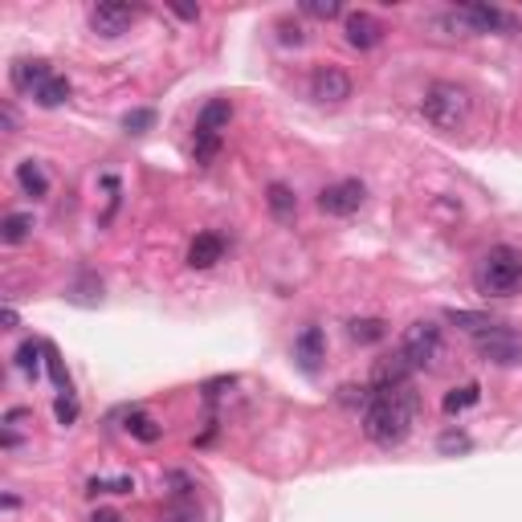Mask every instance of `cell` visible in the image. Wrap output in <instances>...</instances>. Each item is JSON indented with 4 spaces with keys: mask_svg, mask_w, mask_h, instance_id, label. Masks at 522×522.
<instances>
[{
    "mask_svg": "<svg viewBox=\"0 0 522 522\" xmlns=\"http://www.w3.org/2000/svg\"><path fill=\"white\" fill-rule=\"evenodd\" d=\"M420 408L416 387H392V392H371L368 408H363V433L371 445L379 449H396L408 433H412V416Z\"/></svg>",
    "mask_w": 522,
    "mask_h": 522,
    "instance_id": "1",
    "label": "cell"
},
{
    "mask_svg": "<svg viewBox=\"0 0 522 522\" xmlns=\"http://www.w3.org/2000/svg\"><path fill=\"white\" fill-rule=\"evenodd\" d=\"M474 286L490 298H510L522 290V253L510 245H493L474 270Z\"/></svg>",
    "mask_w": 522,
    "mask_h": 522,
    "instance_id": "2",
    "label": "cell"
},
{
    "mask_svg": "<svg viewBox=\"0 0 522 522\" xmlns=\"http://www.w3.org/2000/svg\"><path fill=\"white\" fill-rule=\"evenodd\" d=\"M469 107H474V102H469V90L457 86V82H433L425 102H420L425 118L436 126V131H457V126H465Z\"/></svg>",
    "mask_w": 522,
    "mask_h": 522,
    "instance_id": "3",
    "label": "cell"
},
{
    "mask_svg": "<svg viewBox=\"0 0 522 522\" xmlns=\"http://www.w3.org/2000/svg\"><path fill=\"white\" fill-rule=\"evenodd\" d=\"M474 347L482 359H490V363H498V368H514V363H522V335L510 327H498V322H490L485 330H477L474 335Z\"/></svg>",
    "mask_w": 522,
    "mask_h": 522,
    "instance_id": "4",
    "label": "cell"
},
{
    "mask_svg": "<svg viewBox=\"0 0 522 522\" xmlns=\"http://www.w3.org/2000/svg\"><path fill=\"white\" fill-rule=\"evenodd\" d=\"M400 355L408 359V368H433L441 359V327L436 322H412L400 338Z\"/></svg>",
    "mask_w": 522,
    "mask_h": 522,
    "instance_id": "5",
    "label": "cell"
},
{
    "mask_svg": "<svg viewBox=\"0 0 522 522\" xmlns=\"http://www.w3.org/2000/svg\"><path fill=\"white\" fill-rule=\"evenodd\" d=\"M139 12H143V9H135V4L102 0V4H94V9H90V29H94L98 37H123V33L139 20Z\"/></svg>",
    "mask_w": 522,
    "mask_h": 522,
    "instance_id": "6",
    "label": "cell"
},
{
    "mask_svg": "<svg viewBox=\"0 0 522 522\" xmlns=\"http://www.w3.org/2000/svg\"><path fill=\"white\" fill-rule=\"evenodd\" d=\"M310 98L322 102V107H338L351 98V77L338 66H319L310 74Z\"/></svg>",
    "mask_w": 522,
    "mask_h": 522,
    "instance_id": "7",
    "label": "cell"
},
{
    "mask_svg": "<svg viewBox=\"0 0 522 522\" xmlns=\"http://www.w3.org/2000/svg\"><path fill=\"white\" fill-rule=\"evenodd\" d=\"M363 184L359 180H338V184H327L319 192V208L327 216H351L359 213V204H363Z\"/></svg>",
    "mask_w": 522,
    "mask_h": 522,
    "instance_id": "8",
    "label": "cell"
},
{
    "mask_svg": "<svg viewBox=\"0 0 522 522\" xmlns=\"http://www.w3.org/2000/svg\"><path fill=\"white\" fill-rule=\"evenodd\" d=\"M343 33H347V45L351 49H376L379 41H384V25H379V17H371V12L355 9L343 17Z\"/></svg>",
    "mask_w": 522,
    "mask_h": 522,
    "instance_id": "9",
    "label": "cell"
},
{
    "mask_svg": "<svg viewBox=\"0 0 522 522\" xmlns=\"http://www.w3.org/2000/svg\"><path fill=\"white\" fill-rule=\"evenodd\" d=\"M404 384H412V368H408V359L400 351L376 359V368H371V392H392V387H404Z\"/></svg>",
    "mask_w": 522,
    "mask_h": 522,
    "instance_id": "10",
    "label": "cell"
},
{
    "mask_svg": "<svg viewBox=\"0 0 522 522\" xmlns=\"http://www.w3.org/2000/svg\"><path fill=\"white\" fill-rule=\"evenodd\" d=\"M453 20L469 25L474 33H493V29H514V20L506 17L502 9H493V4H465V9L453 12Z\"/></svg>",
    "mask_w": 522,
    "mask_h": 522,
    "instance_id": "11",
    "label": "cell"
},
{
    "mask_svg": "<svg viewBox=\"0 0 522 522\" xmlns=\"http://www.w3.org/2000/svg\"><path fill=\"white\" fill-rule=\"evenodd\" d=\"M221 257H224L221 237H216V232H196V241L188 245V265H192V270H213Z\"/></svg>",
    "mask_w": 522,
    "mask_h": 522,
    "instance_id": "12",
    "label": "cell"
},
{
    "mask_svg": "<svg viewBox=\"0 0 522 522\" xmlns=\"http://www.w3.org/2000/svg\"><path fill=\"white\" fill-rule=\"evenodd\" d=\"M49 77H53V69H49V61H41V58L37 61H29V58L12 61V86L17 90H33V94H37Z\"/></svg>",
    "mask_w": 522,
    "mask_h": 522,
    "instance_id": "13",
    "label": "cell"
},
{
    "mask_svg": "<svg viewBox=\"0 0 522 522\" xmlns=\"http://www.w3.org/2000/svg\"><path fill=\"white\" fill-rule=\"evenodd\" d=\"M294 359H298L302 371H319V359H322V330L319 327H306L298 338H294Z\"/></svg>",
    "mask_w": 522,
    "mask_h": 522,
    "instance_id": "14",
    "label": "cell"
},
{
    "mask_svg": "<svg viewBox=\"0 0 522 522\" xmlns=\"http://www.w3.org/2000/svg\"><path fill=\"white\" fill-rule=\"evenodd\" d=\"M265 204H270L273 221H281V224H290L294 216H298V196H294L286 184H270V188H265Z\"/></svg>",
    "mask_w": 522,
    "mask_h": 522,
    "instance_id": "15",
    "label": "cell"
},
{
    "mask_svg": "<svg viewBox=\"0 0 522 522\" xmlns=\"http://www.w3.org/2000/svg\"><path fill=\"white\" fill-rule=\"evenodd\" d=\"M17 184L25 188V196H33V200H41V196L49 192V180H45V172H41V164H33V159H25V164H17Z\"/></svg>",
    "mask_w": 522,
    "mask_h": 522,
    "instance_id": "16",
    "label": "cell"
},
{
    "mask_svg": "<svg viewBox=\"0 0 522 522\" xmlns=\"http://www.w3.org/2000/svg\"><path fill=\"white\" fill-rule=\"evenodd\" d=\"M229 118H232L229 98H213V102H208V107L200 110L196 126H200V131H213V135H221V126H229Z\"/></svg>",
    "mask_w": 522,
    "mask_h": 522,
    "instance_id": "17",
    "label": "cell"
},
{
    "mask_svg": "<svg viewBox=\"0 0 522 522\" xmlns=\"http://www.w3.org/2000/svg\"><path fill=\"white\" fill-rule=\"evenodd\" d=\"M29 229H33V216L29 213H9V216H4V224H0V241L20 245L25 237H29Z\"/></svg>",
    "mask_w": 522,
    "mask_h": 522,
    "instance_id": "18",
    "label": "cell"
},
{
    "mask_svg": "<svg viewBox=\"0 0 522 522\" xmlns=\"http://www.w3.org/2000/svg\"><path fill=\"white\" fill-rule=\"evenodd\" d=\"M33 98H37V107L53 110V107H61V102L69 98V82H66V77H58V74H53V77H49V82H45V86H41Z\"/></svg>",
    "mask_w": 522,
    "mask_h": 522,
    "instance_id": "19",
    "label": "cell"
},
{
    "mask_svg": "<svg viewBox=\"0 0 522 522\" xmlns=\"http://www.w3.org/2000/svg\"><path fill=\"white\" fill-rule=\"evenodd\" d=\"M347 330L355 343H379V338L387 335V322L384 319H351Z\"/></svg>",
    "mask_w": 522,
    "mask_h": 522,
    "instance_id": "20",
    "label": "cell"
},
{
    "mask_svg": "<svg viewBox=\"0 0 522 522\" xmlns=\"http://www.w3.org/2000/svg\"><path fill=\"white\" fill-rule=\"evenodd\" d=\"M477 400H482V387H477V384H465V387H453V392H449V396L441 400V408H445V412L453 416V412H461V408L477 404Z\"/></svg>",
    "mask_w": 522,
    "mask_h": 522,
    "instance_id": "21",
    "label": "cell"
},
{
    "mask_svg": "<svg viewBox=\"0 0 522 522\" xmlns=\"http://www.w3.org/2000/svg\"><path fill=\"white\" fill-rule=\"evenodd\" d=\"M126 433L139 436V441H147V445H151V441H159V436H164V428L155 425V420H151L147 412H131V420H126Z\"/></svg>",
    "mask_w": 522,
    "mask_h": 522,
    "instance_id": "22",
    "label": "cell"
},
{
    "mask_svg": "<svg viewBox=\"0 0 522 522\" xmlns=\"http://www.w3.org/2000/svg\"><path fill=\"white\" fill-rule=\"evenodd\" d=\"M41 355H45V343H20V351H17V368L20 371H29V376H37L41 371Z\"/></svg>",
    "mask_w": 522,
    "mask_h": 522,
    "instance_id": "23",
    "label": "cell"
},
{
    "mask_svg": "<svg viewBox=\"0 0 522 522\" xmlns=\"http://www.w3.org/2000/svg\"><path fill=\"white\" fill-rule=\"evenodd\" d=\"M192 151H196V164H208V159H216V151H221V135H213V131H200V126H196Z\"/></svg>",
    "mask_w": 522,
    "mask_h": 522,
    "instance_id": "24",
    "label": "cell"
},
{
    "mask_svg": "<svg viewBox=\"0 0 522 522\" xmlns=\"http://www.w3.org/2000/svg\"><path fill=\"white\" fill-rule=\"evenodd\" d=\"M302 12L314 20H330L343 12V4H338V0H302Z\"/></svg>",
    "mask_w": 522,
    "mask_h": 522,
    "instance_id": "25",
    "label": "cell"
},
{
    "mask_svg": "<svg viewBox=\"0 0 522 522\" xmlns=\"http://www.w3.org/2000/svg\"><path fill=\"white\" fill-rule=\"evenodd\" d=\"M151 123H155V110H131V115H123L126 135H143V131H151Z\"/></svg>",
    "mask_w": 522,
    "mask_h": 522,
    "instance_id": "26",
    "label": "cell"
},
{
    "mask_svg": "<svg viewBox=\"0 0 522 522\" xmlns=\"http://www.w3.org/2000/svg\"><path fill=\"white\" fill-rule=\"evenodd\" d=\"M449 322H457V327H465V330H485L490 327V319L485 314H474V310H449Z\"/></svg>",
    "mask_w": 522,
    "mask_h": 522,
    "instance_id": "27",
    "label": "cell"
},
{
    "mask_svg": "<svg viewBox=\"0 0 522 522\" xmlns=\"http://www.w3.org/2000/svg\"><path fill=\"white\" fill-rule=\"evenodd\" d=\"M45 368H49V379L61 387V392H69V376H66V368H61V359H58V351L49 347L45 343Z\"/></svg>",
    "mask_w": 522,
    "mask_h": 522,
    "instance_id": "28",
    "label": "cell"
},
{
    "mask_svg": "<svg viewBox=\"0 0 522 522\" xmlns=\"http://www.w3.org/2000/svg\"><path fill=\"white\" fill-rule=\"evenodd\" d=\"M436 445H441V453H465V449L474 445V441H469L465 433H457V428H453V433H445L441 441H436Z\"/></svg>",
    "mask_w": 522,
    "mask_h": 522,
    "instance_id": "29",
    "label": "cell"
},
{
    "mask_svg": "<svg viewBox=\"0 0 522 522\" xmlns=\"http://www.w3.org/2000/svg\"><path fill=\"white\" fill-rule=\"evenodd\" d=\"M53 412H58V425H74V420H77V400L66 392V396H58Z\"/></svg>",
    "mask_w": 522,
    "mask_h": 522,
    "instance_id": "30",
    "label": "cell"
},
{
    "mask_svg": "<svg viewBox=\"0 0 522 522\" xmlns=\"http://www.w3.org/2000/svg\"><path fill=\"white\" fill-rule=\"evenodd\" d=\"M281 41H286V45H302V41H306V33H302L298 25H290V20H281Z\"/></svg>",
    "mask_w": 522,
    "mask_h": 522,
    "instance_id": "31",
    "label": "cell"
},
{
    "mask_svg": "<svg viewBox=\"0 0 522 522\" xmlns=\"http://www.w3.org/2000/svg\"><path fill=\"white\" fill-rule=\"evenodd\" d=\"M172 12L180 20H200V9H192V4H172Z\"/></svg>",
    "mask_w": 522,
    "mask_h": 522,
    "instance_id": "32",
    "label": "cell"
},
{
    "mask_svg": "<svg viewBox=\"0 0 522 522\" xmlns=\"http://www.w3.org/2000/svg\"><path fill=\"white\" fill-rule=\"evenodd\" d=\"M0 123H4V131H12V126H17V115H12V107H0Z\"/></svg>",
    "mask_w": 522,
    "mask_h": 522,
    "instance_id": "33",
    "label": "cell"
},
{
    "mask_svg": "<svg viewBox=\"0 0 522 522\" xmlns=\"http://www.w3.org/2000/svg\"><path fill=\"white\" fill-rule=\"evenodd\" d=\"M94 522H123V514H115V510H98V514H94Z\"/></svg>",
    "mask_w": 522,
    "mask_h": 522,
    "instance_id": "34",
    "label": "cell"
}]
</instances>
